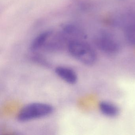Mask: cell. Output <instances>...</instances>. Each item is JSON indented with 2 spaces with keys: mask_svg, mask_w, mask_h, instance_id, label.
<instances>
[{
  "mask_svg": "<svg viewBox=\"0 0 135 135\" xmlns=\"http://www.w3.org/2000/svg\"><path fill=\"white\" fill-rule=\"evenodd\" d=\"M31 59L34 62L43 66H48L49 64L43 56L39 54H33L31 56Z\"/></svg>",
  "mask_w": 135,
  "mask_h": 135,
  "instance_id": "10",
  "label": "cell"
},
{
  "mask_svg": "<svg viewBox=\"0 0 135 135\" xmlns=\"http://www.w3.org/2000/svg\"><path fill=\"white\" fill-rule=\"evenodd\" d=\"M52 31L46 30L39 34L34 39L30 46L31 50L35 51L44 46L50 36L52 34Z\"/></svg>",
  "mask_w": 135,
  "mask_h": 135,
  "instance_id": "7",
  "label": "cell"
},
{
  "mask_svg": "<svg viewBox=\"0 0 135 135\" xmlns=\"http://www.w3.org/2000/svg\"><path fill=\"white\" fill-rule=\"evenodd\" d=\"M94 43L99 50L109 55L117 54L120 50V45L118 40L109 32L99 33L95 38Z\"/></svg>",
  "mask_w": 135,
  "mask_h": 135,
  "instance_id": "3",
  "label": "cell"
},
{
  "mask_svg": "<svg viewBox=\"0 0 135 135\" xmlns=\"http://www.w3.org/2000/svg\"><path fill=\"white\" fill-rule=\"evenodd\" d=\"M54 111L53 106L50 104L35 102L25 106L20 111L18 119L22 122L41 118L50 115Z\"/></svg>",
  "mask_w": 135,
  "mask_h": 135,
  "instance_id": "2",
  "label": "cell"
},
{
  "mask_svg": "<svg viewBox=\"0 0 135 135\" xmlns=\"http://www.w3.org/2000/svg\"><path fill=\"white\" fill-rule=\"evenodd\" d=\"M55 73L61 79L69 84H75L77 82V75L75 72L70 68L59 66L55 69Z\"/></svg>",
  "mask_w": 135,
  "mask_h": 135,
  "instance_id": "6",
  "label": "cell"
},
{
  "mask_svg": "<svg viewBox=\"0 0 135 135\" xmlns=\"http://www.w3.org/2000/svg\"><path fill=\"white\" fill-rule=\"evenodd\" d=\"M125 37L131 45H135V23L129 26L125 31Z\"/></svg>",
  "mask_w": 135,
  "mask_h": 135,
  "instance_id": "9",
  "label": "cell"
},
{
  "mask_svg": "<svg viewBox=\"0 0 135 135\" xmlns=\"http://www.w3.org/2000/svg\"><path fill=\"white\" fill-rule=\"evenodd\" d=\"M62 32L72 39L84 40L87 38L85 32L80 27L72 23H64L61 26Z\"/></svg>",
  "mask_w": 135,
  "mask_h": 135,
  "instance_id": "5",
  "label": "cell"
},
{
  "mask_svg": "<svg viewBox=\"0 0 135 135\" xmlns=\"http://www.w3.org/2000/svg\"><path fill=\"white\" fill-rule=\"evenodd\" d=\"M70 55L82 64L92 65L96 62L97 54L93 47L84 40L73 39L67 47Z\"/></svg>",
  "mask_w": 135,
  "mask_h": 135,
  "instance_id": "1",
  "label": "cell"
},
{
  "mask_svg": "<svg viewBox=\"0 0 135 135\" xmlns=\"http://www.w3.org/2000/svg\"><path fill=\"white\" fill-rule=\"evenodd\" d=\"M53 34V33H52ZM50 39H48L44 47L46 50L50 51H60L65 47H68L69 42L71 38L62 32L55 34Z\"/></svg>",
  "mask_w": 135,
  "mask_h": 135,
  "instance_id": "4",
  "label": "cell"
},
{
  "mask_svg": "<svg viewBox=\"0 0 135 135\" xmlns=\"http://www.w3.org/2000/svg\"><path fill=\"white\" fill-rule=\"evenodd\" d=\"M99 107L103 114L109 117H117L120 113L118 107L110 102L103 101L99 103Z\"/></svg>",
  "mask_w": 135,
  "mask_h": 135,
  "instance_id": "8",
  "label": "cell"
}]
</instances>
